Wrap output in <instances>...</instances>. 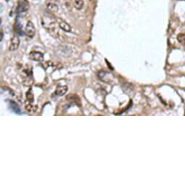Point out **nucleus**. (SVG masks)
<instances>
[{
  "mask_svg": "<svg viewBox=\"0 0 185 185\" xmlns=\"http://www.w3.org/2000/svg\"><path fill=\"white\" fill-rule=\"evenodd\" d=\"M68 91L67 86H60L56 89L54 94L58 96H63Z\"/></svg>",
  "mask_w": 185,
  "mask_h": 185,
  "instance_id": "0eeeda50",
  "label": "nucleus"
},
{
  "mask_svg": "<svg viewBox=\"0 0 185 185\" xmlns=\"http://www.w3.org/2000/svg\"><path fill=\"white\" fill-rule=\"evenodd\" d=\"M74 7L78 10H80L84 7V1L83 0H75L74 1Z\"/></svg>",
  "mask_w": 185,
  "mask_h": 185,
  "instance_id": "1a4fd4ad",
  "label": "nucleus"
},
{
  "mask_svg": "<svg viewBox=\"0 0 185 185\" xmlns=\"http://www.w3.org/2000/svg\"><path fill=\"white\" fill-rule=\"evenodd\" d=\"M42 26L47 31H50L53 34L54 32H58V28L56 26V20L50 16H44L41 19Z\"/></svg>",
  "mask_w": 185,
  "mask_h": 185,
  "instance_id": "f257e3e1",
  "label": "nucleus"
},
{
  "mask_svg": "<svg viewBox=\"0 0 185 185\" xmlns=\"http://www.w3.org/2000/svg\"><path fill=\"white\" fill-rule=\"evenodd\" d=\"M25 107H26V110L30 113H35L37 110V105H32V104L31 103V102H29V101H28V103H26Z\"/></svg>",
  "mask_w": 185,
  "mask_h": 185,
  "instance_id": "6e6552de",
  "label": "nucleus"
},
{
  "mask_svg": "<svg viewBox=\"0 0 185 185\" xmlns=\"http://www.w3.org/2000/svg\"><path fill=\"white\" fill-rule=\"evenodd\" d=\"M19 45H20V39H19L18 36L15 35L11 39L9 50L10 51L16 50L18 48Z\"/></svg>",
  "mask_w": 185,
  "mask_h": 185,
  "instance_id": "20e7f679",
  "label": "nucleus"
},
{
  "mask_svg": "<svg viewBox=\"0 0 185 185\" xmlns=\"http://www.w3.org/2000/svg\"><path fill=\"white\" fill-rule=\"evenodd\" d=\"M58 24H59V27L61 28L62 30H63L65 32H71V27L68 23H66L65 20H62V19H58Z\"/></svg>",
  "mask_w": 185,
  "mask_h": 185,
  "instance_id": "39448f33",
  "label": "nucleus"
},
{
  "mask_svg": "<svg viewBox=\"0 0 185 185\" xmlns=\"http://www.w3.org/2000/svg\"><path fill=\"white\" fill-rule=\"evenodd\" d=\"M29 58L31 60H34V61L40 62L42 61L44 59V54L40 52H37V51H32L29 53Z\"/></svg>",
  "mask_w": 185,
  "mask_h": 185,
  "instance_id": "7ed1b4c3",
  "label": "nucleus"
},
{
  "mask_svg": "<svg viewBox=\"0 0 185 185\" xmlns=\"http://www.w3.org/2000/svg\"><path fill=\"white\" fill-rule=\"evenodd\" d=\"M47 8L51 12H55L58 11V5L54 2H47Z\"/></svg>",
  "mask_w": 185,
  "mask_h": 185,
  "instance_id": "423d86ee",
  "label": "nucleus"
},
{
  "mask_svg": "<svg viewBox=\"0 0 185 185\" xmlns=\"http://www.w3.org/2000/svg\"><path fill=\"white\" fill-rule=\"evenodd\" d=\"M26 97H27V100L29 102H31L33 100V94L31 93V89H30L29 91L27 92V94H26Z\"/></svg>",
  "mask_w": 185,
  "mask_h": 185,
  "instance_id": "ddd939ff",
  "label": "nucleus"
},
{
  "mask_svg": "<svg viewBox=\"0 0 185 185\" xmlns=\"http://www.w3.org/2000/svg\"><path fill=\"white\" fill-rule=\"evenodd\" d=\"M177 40H178L181 44L185 45V33H180L177 37Z\"/></svg>",
  "mask_w": 185,
  "mask_h": 185,
  "instance_id": "9b49d317",
  "label": "nucleus"
},
{
  "mask_svg": "<svg viewBox=\"0 0 185 185\" xmlns=\"http://www.w3.org/2000/svg\"><path fill=\"white\" fill-rule=\"evenodd\" d=\"M24 32H25V34L28 37H33V36L35 35L36 33V28L34 25L33 24V23L31 21H28L27 23L25 30H24Z\"/></svg>",
  "mask_w": 185,
  "mask_h": 185,
  "instance_id": "f03ea898",
  "label": "nucleus"
},
{
  "mask_svg": "<svg viewBox=\"0 0 185 185\" xmlns=\"http://www.w3.org/2000/svg\"><path fill=\"white\" fill-rule=\"evenodd\" d=\"M29 9V3L27 0H23L21 6V12H27Z\"/></svg>",
  "mask_w": 185,
  "mask_h": 185,
  "instance_id": "9d476101",
  "label": "nucleus"
},
{
  "mask_svg": "<svg viewBox=\"0 0 185 185\" xmlns=\"http://www.w3.org/2000/svg\"><path fill=\"white\" fill-rule=\"evenodd\" d=\"M10 107L12 109L13 111L16 113H20V109H19V107L18 106V105H17L16 103H15L14 102H11L10 104Z\"/></svg>",
  "mask_w": 185,
  "mask_h": 185,
  "instance_id": "f8f14e48",
  "label": "nucleus"
},
{
  "mask_svg": "<svg viewBox=\"0 0 185 185\" xmlns=\"http://www.w3.org/2000/svg\"><path fill=\"white\" fill-rule=\"evenodd\" d=\"M3 36H4V34H3V31L1 29V39H0V41H2V39H3Z\"/></svg>",
  "mask_w": 185,
  "mask_h": 185,
  "instance_id": "4468645a",
  "label": "nucleus"
}]
</instances>
